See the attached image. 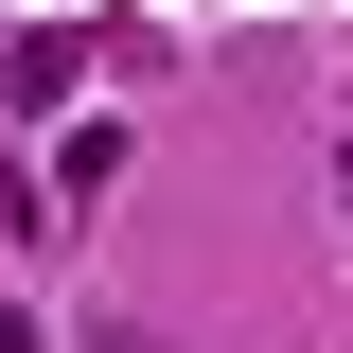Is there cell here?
Listing matches in <instances>:
<instances>
[{
  "instance_id": "1",
  "label": "cell",
  "mask_w": 353,
  "mask_h": 353,
  "mask_svg": "<svg viewBox=\"0 0 353 353\" xmlns=\"http://www.w3.org/2000/svg\"><path fill=\"white\" fill-rule=\"evenodd\" d=\"M0 353H53V336H36V318H0Z\"/></svg>"
}]
</instances>
